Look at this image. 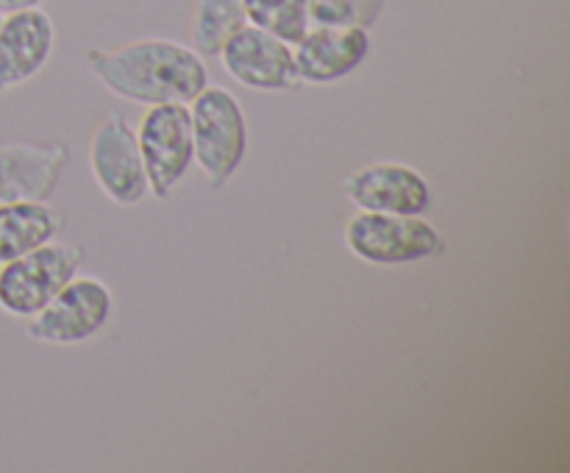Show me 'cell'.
Instances as JSON below:
<instances>
[{
    "label": "cell",
    "mask_w": 570,
    "mask_h": 473,
    "mask_svg": "<svg viewBox=\"0 0 570 473\" xmlns=\"http://www.w3.org/2000/svg\"><path fill=\"white\" fill-rule=\"evenodd\" d=\"M111 309H115V295L109 284L98 276L76 273L37 315L28 317L26 337L50 348L81 345L104 332Z\"/></svg>",
    "instance_id": "4"
},
{
    "label": "cell",
    "mask_w": 570,
    "mask_h": 473,
    "mask_svg": "<svg viewBox=\"0 0 570 473\" xmlns=\"http://www.w3.org/2000/svg\"><path fill=\"white\" fill-rule=\"evenodd\" d=\"M137 145L148 178V195L167 200L195 165L189 104L148 106L139 117Z\"/></svg>",
    "instance_id": "6"
},
{
    "label": "cell",
    "mask_w": 570,
    "mask_h": 473,
    "mask_svg": "<svg viewBox=\"0 0 570 473\" xmlns=\"http://www.w3.org/2000/svg\"><path fill=\"white\" fill-rule=\"evenodd\" d=\"M195 165L215 193L226 189L248 154V117L237 95L206 83L189 100Z\"/></svg>",
    "instance_id": "2"
},
{
    "label": "cell",
    "mask_w": 570,
    "mask_h": 473,
    "mask_svg": "<svg viewBox=\"0 0 570 473\" xmlns=\"http://www.w3.org/2000/svg\"><path fill=\"white\" fill-rule=\"evenodd\" d=\"M0 17H3V14H0Z\"/></svg>",
    "instance_id": "18"
},
{
    "label": "cell",
    "mask_w": 570,
    "mask_h": 473,
    "mask_svg": "<svg viewBox=\"0 0 570 473\" xmlns=\"http://www.w3.org/2000/svg\"><path fill=\"white\" fill-rule=\"evenodd\" d=\"M223 70L243 87L256 92H289L301 83L295 70L293 45L245 22L232 33L220 53Z\"/></svg>",
    "instance_id": "8"
},
{
    "label": "cell",
    "mask_w": 570,
    "mask_h": 473,
    "mask_svg": "<svg viewBox=\"0 0 570 473\" xmlns=\"http://www.w3.org/2000/svg\"><path fill=\"white\" fill-rule=\"evenodd\" d=\"M70 161L65 142H0V204L50 200Z\"/></svg>",
    "instance_id": "12"
},
{
    "label": "cell",
    "mask_w": 570,
    "mask_h": 473,
    "mask_svg": "<svg viewBox=\"0 0 570 473\" xmlns=\"http://www.w3.org/2000/svg\"><path fill=\"white\" fill-rule=\"evenodd\" d=\"M387 0H309L312 26H360L371 31Z\"/></svg>",
    "instance_id": "16"
},
{
    "label": "cell",
    "mask_w": 570,
    "mask_h": 473,
    "mask_svg": "<svg viewBox=\"0 0 570 473\" xmlns=\"http://www.w3.org/2000/svg\"><path fill=\"white\" fill-rule=\"evenodd\" d=\"M87 67L111 95L131 104H189L209 83L204 56L173 39L145 37L122 48H89Z\"/></svg>",
    "instance_id": "1"
},
{
    "label": "cell",
    "mask_w": 570,
    "mask_h": 473,
    "mask_svg": "<svg viewBox=\"0 0 570 473\" xmlns=\"http://www.w3.org/2000/svg\"><path fill=\"white\" fill-rule=\"evenodd\" d=\"M245 20L282 42L295 45L312 26L309 0H243Z\"/></svg>",
    "instance_id": "15"
},
{
    "label": "cell",
    "mask_w": 570,
    "mask_h": 473,
    "mask_svg": "<svg viewBox=\"0 0 570 473\" xmlns=\"http://www.w3.org/2000/svg\"><path fill=\"white\" fill-rule=\"evenodd\" d=\"M371 31L360 26H309L293 45L301 83L326 87L348 78L371 56Z\"/></svg>",
    "instance_id": "9"
},
{
    "label": "cell",
    "mask_w": 570,
    "mask_h": 473,
    "mask_svg": "<svg viewBox=\"0 0 570 473\" xmlns=\"http://www.w3.org/2000/svg\"><path fill=\"white\" fill-rule=\"evenodd\" d=\"M245 22L243 0H195L189 20L193 48L200 56H217Z\"/></svg>",
    "instance_id": "14"
},
{
    "label": "cell",
    "mask_w": 570,
    "mask_h": 473,
    "mask_svg": "<svg viewBox=\"0 0 570 473\" xmlns=\"http://www.w3.org/2000/svg\"><path fill=\"white\" fill-rule=\"evenodd\" d=\"M343 239L356 259L376 267L412 265L445 250V237L423 215L356 209V215L345 223Z\"/></svg>",
    "instance_id": "3"
},
{
    "label": "cell",
    "mask_w": 570,
    "mask_h": 473,
    "mask_svg": "<svg viewBox=\"0 0 570 473\" xmlns=\"http://www.w3.org/2000/svg\"><path fill=\"white\" fill-rule=\"evenodd\" d=\"M89 170L100 193L117 206H137L148 198L137 131L120 111H109L89 139Z\"/></svg>",
    "instance_id": "7"
},
{
    "label": "cell",
    "mask_w": 570,
    "mask_h": 473,
    "mask_svg": "<svg viewBox=\"0 0 570 473\" xmlns=\"http://www.w3.org/2000/svg\"><path fill=\"white\" fill-rule=\"evenodd\" d=\"M345 195L356 209L390 215H423L432 204L426 176L404 161H373L345 178Z\"/></svg>",
    "instance_id": "10"
},
{
    "label": "cell",
    "mask_w": 570,
    "mask_h": 473,
    "mask_svg": "<svg viewBox=\"0 0 570 473\" xmlns=\"http://www.w3.org/2000/svg\"><path fill=\"white\" fill-rule=\"evenodd\" d=\"M61 211L48 200H9L0 204V265L59 237Z\"/></svg>",
    "instance_id": "13"
},
{
    "label": "cell",
    "mask_w": 570,
    "mask_h": 473,
    "mask_svg": "<svg viewBox=\"0 0 570 473\" xmlns=\"http://www.w3.org/2000/svg\"><path fill=\"white\" fill-rule=\"evenodd\" d=\"M50 0H0V14H11V11L31 9V6H45Z\"/></svg>",
    "instance_id": "17"
},
{
    "label": "cell",
    "mask_w": 570,
    "mask_h": 473,
    "mask_svg": "<svg viewBox=\"0 0 570 473\" xmlns=\"http://www.w3.org/2000/svg\"><path fill=\"white\" fill-rule=\"evenodd\" d=\"M87 250L67 239H48L39 248L0 265V309L31 317L81 270Z\"/></svg>",
    "instance_id": "5"
},
{
    "label": "cell",
    "mask_w": 570,
    "mask_h": 473,
    "mask_svg": "<svg viewBox=\"0 0 570 473\" xmlns=\"http://www.w3.org/2000/svg\"><path fill=\"white\" fill-rule=\"evenodd\" d=\"M53 50L56 26L45 6L0 17V95L37 78Z\"/></svg>",
    "instance_id": "11"
}]
</instances>
